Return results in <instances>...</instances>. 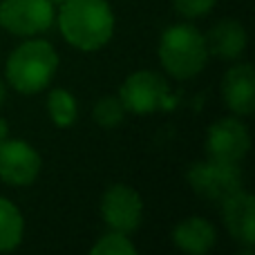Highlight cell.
Listing matches in <instances>:
<instances>
[{
	"instance_id": "cell-7",
	"label": "cell",
	"mask_w": 255,
	"mask_h": 255,
	"mask_svg": "<svg viewBox=\"0 0 255 255\" xmlns=\"http://www.w3.org/2000/svg\"><path fill=\"white\" fill-rule=\"evenodd\" d=\"M249 132L238 119H222L211 126L206 136V150L213 161L238 163L249 152Z\"/></svg>"
},
{
	"instance_id": "cell-18",
	"label": "cell",
	"mask_w": 255,
	"mask_h": 255,
	"mask_svg": "<svg viewBox=\"0 0 255 255\" xmlns=\"http://www.w3.org/2000/svg\"><path fill=\"white\" fill-rule=\"evenodd\" d=\"M215 2L217 0H175V9L186 18H197L211 11Z\"/></svg>"
},
{
	"instance_id": "cell-2",
	"label": "cell",
	"mask_w": 255,
	"mask_h": 255,
	"mask_svg": "<svg viewBox=\"0 0 255 255\" xmlns=\"http://www.w3.org/2000/svg\"><path fill=\"white\" fill-rule=\"evenodd\" d=\"M56 65L58 58L52 45L45 40H29L9 56L7 79L18 92L34 94L52 81Z\"/></svg>"
},
{
	"instance_id": "cell-17",
	"label": "cell",
	"mask_w": 255,
	"mask_h": 255,
	"mask_svg": "<svg viewBox=\"0 0 255 255\" xmlns=\"http://www.w3.org/2000/svg\"><path fill=\"white\" fill-rule=\"evenodd\" d=\"M94 255H134L136 249L132 247V242L126 238L124 233H110L106 238H101V242H97L92 247Z\"/></svg>"
},
{
	"instance_id": "cell-11",
	"label": "cell",
	"mask_w": 255,
	"mask_h": 255,
	"mask_svg": "<svg viewBox=\"0 0 255 255\" xmlns=\"http://www.w3.org/2000/svg\"><path fill=\"white\" fill-rule=\"evenodd\" d=\"M224 99L238 115H251L255 108V72L251 65H238L224 76Z\"/></svg>"
},
{
	"instance_id": "cell-3",
	"label": "cell",
	"mask_w": 255,
	"mask_h": 255,
	"mask_svg": "<svg viewBox=\"0 0 255 255\" xmlns=\"http://www.w3.org/2000/svg\"><path fill=\"white\" fill-rule=\"evenodd\" d=\"M159 56L168 74L175 79H190L206 65V38L190 25H172L161 36Z\"/></svg>"
},
{
	"instance_id": "cell-12",
	"label": "cell",
	"mask_w": 255,
	"mask_h": 255,
	"mask_svg": "<svg viewBox=\"0 0 255 255\" xmlns=\"http://www.w3.org/2000/svg\"><path fill=\"white\" fill-rule=\"evenodd\" d=\"M204 38H206V49L211 54L224 58V61H233V58H238L244 52L247 31L235 20H222Z\"/></svg>"
},
{
	"instance_id": "cell-5",
	"label": "cell",
	"mask_w": 255,
	"mask_h": 255,
	"mask_svg": "<svg viewBox=\"0 0 255 255\" xmlns=\"http://www.w3.org/2000/svg\"><path fill=\"white\" fill-rule=\"evenodd\" d=\"M54 22L52 0H2L0 25L18 36H31L49 29Z\"/></svg>"
},
{
	"instance_id": "cell-14",
	"label": "cell",
	"mask_w": 255,
	"mask_h": 255,
	"mask_svg": "<svg viewBox=\"0 0 255 255\" xmlns=\"http://www.w3.org/2000/svg\"><path fill=\"white\" fill-rule=\"evenodd\" d=\"M22 238V217L11 202L0 197V251H11Z\"/></svg>"
},
{
	"instance_id": "cell-20",
	"label": "cell",
	"mask_w": 255,
	"mask_h": 255,
	"mask_svg": "<svg viewBox=\"0 0 255 255\" xmlns=\"http://www.w3.org/2000/svg\"><path fill=\"white\" fill-rule=\"evenodd\" d=\"M2 101H4V85H2V81H0V106H2Z\"/></svg>"
},
{
	"instance_id": "cell-16",
	"label": "cell",
	"mask_w": 255,
	"mask_h": 255,
	"mask_svg": "<svg viewBox=\"0 0 255 255\" xmlns=\"http://www.w3.org/2000/svg\"><path fill=\"white\" fill-rule=\"evenodd\" d=\"M124 115H126V108L121 103L119 97H103L97 101L94 106V121L103 128H115L124 121Z\"/></svg>"
},
{
	"instance_id": "cell-21",
	"label": "cell",
	"mask_w": 255,
	"mask_h": 255,
	"mask_svg": "<svg viewBox=\"0 0 255 255\" xmlns=\"http://www.w3.org/2000/svg\"><path fill=\"white\" fill-rule=\"evenodd\" d=\"M52 2H58V4H61V2H65V0H52Z\"/></svg>"
},
{
	"instance_id": "cell-1",
	"label": "cell",
	"mask_w": 255,
	"mask_h": 255,
	"mask_svg": "<svg viewBox=\"0 0 255 255\" xmlns=\"http://www.w3.org/2000/svg\"><path fill=\"white\" fill-rule=\"evenodd\" d=\"M61 25L67 43L79 49H99L115 31V16L106 0H65L61 2Z\"/></svg>"
},
{
	"instance_id": "cell-8",
	"label": "cell",
	"mask_w": 255,
	"mask_h": 255,
	"mask_svg": "<svg viewBox=\"0 0 255 255\" xmlns=\"http://www.w3.org/2000/svg\"><path fill=\"white\" fill-rule=\"evenodd\" d=\"M101 211L108 226H112L119 233H130L139 226L141 215H143V204H141L136 190L128 188L124 184H117L106 190Z\"/></svg>"
},
{
	"instance_id": "cell-19",
	"label": "cell",
	"mask_w": 255,
	"mask_h": 255,
	"mask_svg": "<svg viewBox=\"0 0 255 255\" xmlns=\"http://www.w3.org/2000/svg\"><path fill=\"white\" fill-rule=\"evenodd\" d=\"M7 132H9V126H7V121L4 119H0V141L7 136Z\"/></svg>"
},
{
	"instance_id": "cell-4",
	"label": "cell",
	"mask_w": 255,
	"mask_h": 255,
	"mask_svg": "<svg viewBox=\"0 0 255 255\" xmlns=\"http://www.w3.org/2000/svg\"><path fill=\"white\" fill-rule=\"evenodd\" d=\"M188 181L195 193L213 202H224L233 193L242 190V172L238 163L213 161V159L208 163H195L188 172Z\"/></svg>"
},
{
	"instance_id": "cell-9",
	"label": "cell",
	"mask_w": 255,
	"mask_h": 255,
	"mask_svg": "<svg viewBox=\"0 0 255 255\" xmlns=\"http://www.w3.org/2000/svg\"><path fill=\"white\" fill-rule=\"evenodd\" d=\"M40 157L25 141H0V177L11 186H27L38 177Z\"/></svg>"
},
{
	"instance_id": "cell-15",
	"label": "cell",
	"mask_w": 255,
	"mask_h": 255,
	"mask_svg": "<svg viewBox=\"0 0 255 255\" xmlns=\"http://www.w3.org/2000/svg\"><path fill=\"white\" fill-rule=\"evenodd\" d=\"M47 108H49V117L56 126L61 128H67L74 124L76 119V101L67 90H54L49 94V101H47Z\"/></svg>"
},
{
	"instance_id": "cell-6",
	"label": "cell",
	"mask_w": 255,
	"mask_h": 255,
	"mask_svg": "<svg viewBox=\"0 0 255 255\" xmlns=\"http://www.w3.org/2000/svg\"><path fill=\"white\" fill-rule=\"evenodd\" d=\"M166 97L168 83L157 72H136V74L128 76L119 92L124 108L134 115H150V112L159 110L166 103Z\"/></svg>"
},
{
	"instance_id": "cell-10",
	"label": "cell",
	"mask_w": 255,
	"mask_h": 255,
	"mask_svg": "<svg viewBox=\"0 0 255 255\" xmlns=\"http://www.w3.org/2000/svg\"><path fill=\"white\" fill-rule=\"evenodd\" d=\"M224 206V222L233 238L244 244L255 242V202L249 193H233L222 202Z\"/></svg>"
},
{
	"instance_id": "cell-13",
	"label": "cell",
	"mask_w": 255,
	"mask_h": 255,
	"mask_svg": "<svg viewBox=\"0 0 255 255\" xmlns=\"http://www.w3.org/2000/svg\"><path fill=\"white\" fill-rule=\"evenodd\" d=\"M175 244L181 251L188 253H206L215 244V229L202 217H188L186 222L177 224L175 229Z\"/></svg>"
}]
</instances>
